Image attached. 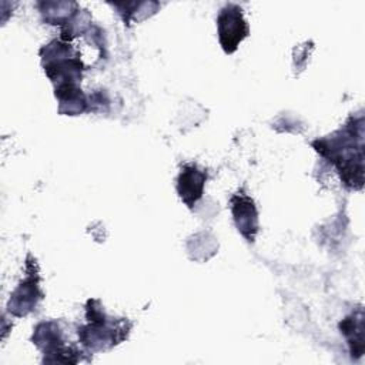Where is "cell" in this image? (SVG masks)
<instances>
[{"label": "cell", "mask_w": 365, "mask_h": 365, "mask_svg": "<svg viewBox=\"0 0 365 365\" xmlns=\"http://www.w3.org/2000/svg\"><path fill=\"white\" fill-rule=\"evenodd\" d=\"M312 147L338 170L341 180L349 188L364 185V118L351 117L338 131L318 138Z\"/></svg>", "instance_id": "1"}, {"label": "cell", "mask_w": 365, "mask_h": 365, "mask_svg": "<svg viewBox=\"0 0 365 365\" xmlns=\"http://www.w3.org/2000/svg\"><path fill=\"white\" fill-rule=\"evenodd\" d=\"M86 317L88 324L78 328L81 344L91 352L104 351L127 338L131 324L125 318L108 317L98 299H88L86 305Z\"/></svg>", "instance_id": "2"}, {"label": "cell", "mask_w": 365, "mask_h": 365, "mask_svg": "<svg viewBox=\"0 0 365 365\" xmlns=\"http://www.w3.org/2000/svg\"><path fill=\"white\" fill-rule=\"evenodd\" d=\"M40 56L44 73L56 87L77 84L81 80L83 63L68 41L53 40L41 47Z\"/></svg>", "instance_id": "3"}, {"label": "cell", "mask_w": 365, "mask_h": 365, "mask_svg": "<svg viewBox=\"0 0 365 365\" xmlns=\"http://www.w3.org/2000/svg\"><path fill=\"white\" fill-rule=\"evenodd\" d=\"M218 40L227 54H232L240 43L248 36V23L244 19L242 9L234 3L225 4L217 17Z\"/></svg>", "instance_id": "4"}, {"label": "cell", "mask_w": 365, "mask_h": 365, "mask_svg": "<svg viewBox=\"0 0 365 365\" xmlns=\"http://www.w3.org/2000/svg\"><path fill=\"white\" fill-rule=\"evenodd\" d=\"M36 264L29 262L27 258V277L19 284V287L13 291L11 298L9 301V311L16 317H23L36 309L37 302L43 298V292L38 287V272L34 271Z\"/></svg>", "instance_id": "5"}, {"label": "cell", "mask_w": 365, "mask_h": 365, "mask_svg": "<svg viewBox=\"0 0 365 365\" xmlns=\"http://www.w3.org/2000/svg\"><path fill=\"white\" fill-rule=\"evenodd\" d=\"M230 204L238 232L248 242H254L258 232V211L254 200L248 194L238 191L231 197Z\"/></svg>", "instance_id": "6"}, {"label": "cell", "mask_w": 365, "mask_h": 365, "mask_svg": "<svg viewBox=\"0 0 365 365\" xmlns=\"http://www.w3.org/2000/svg\"><path fill=\"white\" fill-rule=\"evenodd\" d=\"M205 181L207 173L197 164H185L181 168L177 178V192L188 208H192L202 197Z\"/></svg>", "instance_id": "7"}, {"label": "cell", "mask_w": 365, "mask_h": 365, "mask_svg": "<svg viewBox=\"0 0 365 365\" xmlns=\"http://www.w3.org/2000/svg\"><path fill=\"white\" fill-rule=\"evenodd\" d=\"M341 334L346 338L352 356H362L364 354V311L358 308L339 324Z\"/></svg>", "instance_id": "8"}, {"label": "cell", "mask_w": 365, "mask_h": 365, "mask_svg": "<svg viewBox=\"0 0 365 365\" xmlns=\"http://www.w3.org/2000/svg\"><path fill=\"white\" fill-rule=\"evenodd\" d=\"M54 96L58 100V111L67 115H77L87 110V98L77 84H64L54 88Z\"/></svg>", "instance_id": "9"}, {"label": "cell", "mask_w": 365, "mask_h": 365, "mask_svg": "<svg viewBox=\"0 0 365 365\" xmlns=\"http://www.w3.org/2000/svg\"><path fill=\"white\" fill-rule=\"evenodd\" d=\"M38 7L48 24H64L78 10L76 3L67 1H41Z\"/></svg>", "instance_id": "10"}]
</instances>
